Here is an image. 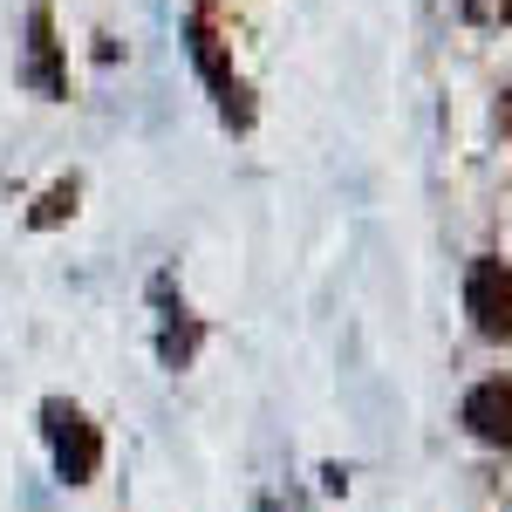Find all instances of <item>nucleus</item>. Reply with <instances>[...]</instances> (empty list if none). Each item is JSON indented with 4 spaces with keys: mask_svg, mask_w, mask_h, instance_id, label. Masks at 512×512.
Returning a JSON list of instances; mask_svg holds the SVG:
<instances>
[{
    "mask_svg": "<svg viewBox=\"0 0 512 512\" xmlns=\"http://www.w3.org/2000/svg\"><path fill=\"white\" fill-rule=\"evenodd\" d=\"M69 212H76V178H69V185H55V192L35 205V226H62Z\"/></svg>",
    "mask_w": 512,
    "mask_h": 512,
    "instance_id": "obj_6",
    "label": "nucleus"
},
{
    "mask_svg": "<svg viewBox=\"0 0 512 512\" xmlns=\"http://www.w3.org/2000/svg\"><path fill=\"white\" fill-rule=\"evenodd\" d=\"M28 76H35L41 96H62V48H55V21H48V7L28 14Z\"/></svg>",
    "mask_w": 512,
    "mask_h": 512,
    "instance_id": "obj_5",
    "label": "nucleus"
},
{
    "mask_svg": "<svg viewBox=\"0 0 512 512\" xmlns=\"http://www.w3.org/2000/svg\"><path fill=\"white\" fill-rule=\"evenodd\" d=\"M465 431H472L478 444L512 451V383L506 376H492V383H478V390L465 396Z\"/></svg>",
    "mask_w": 512,
    "mask_h": 512,
    "instance_id": "obj_4",
    "label": "nucleus"
},
{
    "mask_svg": "<svg viewBox=\"0 0 512 512\" xmlns=\"http://www.w3.org/2000/svg\"><path fill=\"white\" fill-rule=\"evenodd\" d=\"M465 7V21H478V28H506L512 21V0H458Z\"/></svg>",
    "mask_w": 512,
    "mask_h": 512,
    "instance_id": "obj_7",
    "label": "nucleus"
},
{
    "mask_svg": "<svg viewBox=\"0 0 512 512\" xmlns=\"http://www.w3.org/2000/svg\"><path fill=\"white\" fill-rule=\"evenodd\" d=\"M41 431H48V451H55V472H62V485H89L96 478V465H103V437H96V424L82 417L76 403H41Z\"/></svg>",
    "mask_w": 512,
    "mask_h": 512,
    "instance_id": "obj_1",
    "label": "nucleus"
},
{
    "mask_svg": "<svg viewBox=\"0 0 512 512\" xmlns=\"http://www.w3.org/2000/svg\"><path fill=\"white\" fill-rule=\"evenodd\" d=\"M465 315H472V328L485 342H512V267L506 260L478 253L465 267Z\"/></svg>",
    "mask_w": 512,
    "mask_h": 512,
    "instance_id": "obj_2",
    "label": "nucleus"
},
{
    "mask_svg": "<svg viewBox=\"0 0 512 512\" xmlns=\"http://www.w3.org/2000/svg\"><path fill=\"white\" fill-rule=\"evenodd\" d=\"M499 130H506V144H512V82H506V96H499Z\"/></svg>",
    "mask_w": 512,
    "mask_h": 512,
    "instance_id": "obj_8",
    "label": "nucleus"
},
{
    "mask_svg": "<svg viewBox=\"0 0 512 512\" xmlns=\"http://www.w3.org/2000/svg\"><path fill=\"white\" fill-rule=\"evenodd\" d=\"M192 62H198V76L212 82L219 117H226V123L253 117V110H246V89H239V76H233V62H226V41L212 35V21H192Z\"/></svg>",
    "mask_w": 512,
    "mask_h": 512,
    "instance_id": "obj_3",
    "label": "nucleus"
}]
</instances>
